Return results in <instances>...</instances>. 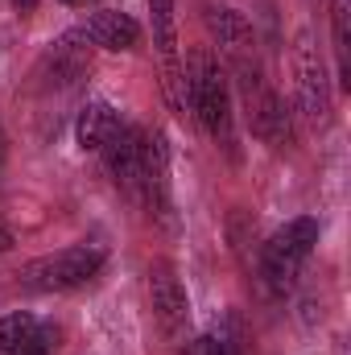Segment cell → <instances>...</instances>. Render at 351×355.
Listing matches in <instances>:
<instances>
[{"label":"cell","mask_w":351,"mask_h":355,"mask_svg":"<svg viewBox=\"0 0 351 355\" xmlns=\"http://www.w3.org/2000/svg\"><path fill=\"white\" fill-rule=\"evenodd\" d=\"M182 79H186V107L194 112V120L215 141H223V149H236V132H232V87H228V71L215 58V50L211 46H194L190 58H186V67H182Z\"/></svg>","instance_id":"1"},{"label":"cell","mask_w":351,"mask_h":355,"mask_svg":"<svg viewBox=\"0 0 351 355\" xmlns=\"http://www.w3.org/2000/svg\"><path fill=\"white\" fill-rule=\"evenodd\" d=\"M228 62H232V75H236V91H240L248 128L261 137L264 145H273V149L293 145V112L285 107V99H281L277 91L268 87L257 54L248 50V54H236V58H228Z\"/></svg>","instance_id":"2"},{"label":"cell","mask_w":351,"mask_h":355,"mask_svg":"<svg viewBox=\"0 0 351 355\" xmlns=\"http://www.w3.org/2000/svg\"><path fill=\"white\" fill-rule=\"evenodd\" d=\"M314 244H318V219H310V215H298V219H289L285 227H277L261 248L264 285H268L273 293H289V289L298 285L306 261H310Z\"/></svg>","instance_id":"3"},{"label":"cell","mask_w":351,"mask_h":355,"mask_svg":"<svg viewBox=\"0 0 351 355\" xmlns=\"http://www.w3.org/2000/svg\"><path fill=\"white\" fill-rule=\"evenodd\" d=\"M103 265H108V252L99 244H75V248L29 261L17 272V281L21 289H33V293H67V289L87 285L91 277H99Z\"/></svg>","instance_id":"4"},{"label":"cell","mask_w":351,"mask_h":355,"mask_svg":"<svg viewBox=\"0 0 351 355\" xmlns=\"http://www.w3.org/2000/svg\"><path fill=\"white\" fill-rule=\"evenodd\" d=\"M293 95H298V112L314 128L331 120V79L310 29H298L293 37Z\"/></svg>","instance_id":"5"},{"label":"cell","mask_w":351,"mask_h":355,"mask_svg":"<svg viewBox=\"0 0 351 355\" xmlns=\"http://www.w3.org/2000/svg\"><path fill=\"white\" fill-rule=\"evenodd\" d=\"M149 306H153V318H157L166 339H182L186 335L190 297H186V285H182V277H178V268L170 261H153L149 265Z\"/></svg>","instance_id":"6"},{"label":"cell","mask_w":351,"mask_h":355,"mask_svg":"<svg viewBox=\"0 0 351 355\" xmlns=\"http://www.w3.org/2000/svg\"><path fill=\"white\" fill-rule=\"evenodd\" d=\"M149 21H153V46L166 67V95L178 112L186 116V79L178 62V21H174V0H149Z\"/></svg>","instance_id":"7"},{"label":"cell","mask_w":351,"mask_h":355,"mask_svg":"<svg viewBox=\"0 0 351 355\" xmlns=\"http://www.w3.org/2000/svg\"><path fill=\"white\" fill-rule=\"evenodd\" d=\"M145 149H149V132L145 128H120L108 145H103V162L108 174L116 178L120 190H128L132 198H141V178H145Z\"/></svg>","instance_id":"8"},{"label":"cell","mask_w":351,"mask_h":355,"mask_svg":"<svg viewBox=\"0 0 351 355\" xmlns=\"http://www.w3.org/2000/svg\"><path fill=\"white\" fill-rule=\"evenodd\" d=\"M75 33H79L87 46H99V50H137V46H141V25H137L128 12H116V8L91 12Z\"/></svg>","instance_id":"9"},{"label":"cell","mask_w":351,"mask_h":355,"mask_svg":"<svg viewBox=\"0 0 351 355\" xmlns=\"http://www.w3.org/2000/svg\"><path fill=\"white\" fill-rule=\"evenodd\" d=\"M120 128H124L120 112H116L112 103L95 99V103H87V107L79 112V120H75V141H79L83 153H103V145H108Z\"/></svg>","instance_id":"10"},{"label":"cell","mask_w":351,"mask_h":355,"mask_svg":"<svg viewBox=\"0 0 351 355\" xmlns=\"http://www.w3.org/2000/svg\"><path fill=\"white\" fill-rule=\"evenodd\" d=\"M203 21H207L211 37L219 42V50H223L228 58H236V54H248V50H252V25H248L236 8L207 4V8H203Z\"/></svg>","instance_id":"11"},{"label":"cell","mask_w":351,"mask_h":355,"mask_svg":"<svg viewBox=\"0 0 351 355\" xmlns=\"http://www.w3.org/2000/svg\"><path fill=\"white\" fill-rule=\"evenodd\" d=\"M331 42L339 62V83L351 87V0H331Z\"/></svg>","instance_id":"12"},{"label":"cell","mask_w":351,"mask_h":355,"mask_svg":"<svg viewBox=\"0 0 351 355\" xmlns=\"http://www.w3.org/2000/svg\"><path fill=\"white\" fill-rule=\"evenodd\" d=\"M37 327V318L33 314H25V310H17V314H4L0 318V355H8L29 331Z\"/></svg>","instance_id":"13"},{"label":"cell","mask_w":351,"mask_h":355,"mask_svg":"<svg viewBox=\"0 0 351 355\" xmlns=\"http://www.w3.org/2000/svg\"><path fill=\"white\" fill-rule=\"evenodd\" d=\"M54 339H58V331L37 322V327H33V331H29V335H25L8 355H54Z\"/></svg>","instance_id":"14"},{"label":"cell","mask_w":351,"mask_h":355,"mask_svg":"<svg viewBox=\"0 0 351 355\" xmlns=\"http://www.w3.org/2000/svg\"><path fill=\"white\" fill-rule=\"evenodd\" d=\"M182 355H228V347H223L219 335H198V339H190L182 347Z\"/></svg>","instance_id":"15"},{"label":"cell","mask_w":351,"mask_h":355,"mask_svg":"<svg viewBox=\"0 0 351 355\" xmlns=\"http://www.w3.org/2000/svg\"><path fill=\"white\" fill-rule=\"evenodd\" d=\"M12 8L25 17V12H33V8H37V0H12Z\"/></svg>","instance_id":"16"},{"label":"cell","mask_w":351,"mask_h":355,"mask_svg":"<svg viewBox=\"0 0 351 355\" xmlns=\"http://www.w3.org/2000/svg\"><path fill=\"white\" fill-rule=\"evenodd\" d=\"M8 244H12V236H8V232H4V227H0V252H4V248H8Z\"/></svg>","instance_id":"17"},{"label":"cell","mask_w":351,"mask_h":355,"mask_svg":"<svg viewBox=\"0 0 351 355\" xmlns=\"http://www.w3.org/2000/svg\"><path fill=\"white\" fill-rule=\"evenodd\" d=\"M4 145H8V141H4V124H0V162H4Z\"/></svg>","instance_id":"18"},{"label":"cell","mask_w":351,"mask_h":355,"mask_svg":"<svg viewBox=\"0 0 351 355\" xmlns=\"http://www.w3.org/2000/svg\"><path fill=\"white\" fill-rule=\"evenodd\" d=\"M58 4H87V0H58Z\"/></svg>","instance_id":"19"}]
</instances>
